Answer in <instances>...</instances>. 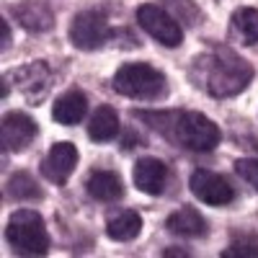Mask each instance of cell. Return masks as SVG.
Here are the masks:
<instances>
[{
    "label": "cell",
    "mask_w": 258,
    "mask_h": 258,
    "mask_svg": "<svg viewBox=\"0 0 258 258\" xmlns=\"http://www.w3.org/2000/svg\"><path fill=\"white\" fill-rule=\"evenodd\" d=\"M147 119L150 126L170 140L178 147L194 150V153H209L220 145L222 132L209 116L202 111H168V114H137Z\"/></svg>",
    "instance_id": "1"
},
{
    "label": "cell",
    "mask_w": 258,
    "mask_h": 258,
    "mask_svg": "<svg viewBox=\"0 0 258 258\" xmlns=\"http://www.w3.org/2000/svg\"><path fill=\"white\" fill-rule=\"evenodd\" d=\"M194 64L202 70V85L212 98L238 96L253 80V64L227 47L204 52L199 59H194Z\"/></svg>",
    "instance_id": "2"
},
{
    "label": "cell",
    "mask_w": 258,
    "mask_h": 258,
    "mask_svg": "<svg viewBox=\"0 0 258 258\" xmlns=\"http://www.w3.org/2000/svg\"><path fill=\"white\" fill-rule=\"evenodd\" d=\"M6 240L18 255H44L49 250L47 222L36 209H18L8 217Z\"/></svg>",
    "instance_id": "3"
},
{
    "label": "cell",
    "mask_w": 258,
    "mask_h": 258,
    "mask_svg": "<svg viewBox=\"0 0 258 258\" xmlns=\"http://www.w3.org/2000/svg\"><path fill=\"white\" fill-rule=\"evenodd\" d=\"M114 91L135 101H155L165 93V75L147 62H126L116 70Z\"/></svg>",
    "instance_id": "4"
},
{
    "label": "cell",
    "mask_w": 258,
    "mask_h": 258,
    "mask_svg": "<svg viewBox=\"0 0 258 258\" xmlns=\"http://www.w3.org/2000/svg\"><path fill=\"white\" fill-rule=\"evenodd\" d=\"M111 36H114V29L109 26L106 16L98 11H80L70 24V41H73V47L83 52L101 49Z\"/></svg>",
    "instance_id": "5"
},
{
    "label": "cell",
    "mask_w": 258,
    "mask_h": 258,
    "mask_svg": "<svg viewBox=\"0 0 258 258\" xmlns=\"http://www.w3.org/2000/svg\"><path fill=\"white\" fill-rule=\"evenodd\" d=\"M137 24L163 47H181L183 41V29L178 21L155 3H142L137 8Z\"/></svg>",
    "instance_id": "6"
},
{
    "label": "cell",
    "mask_w": 258,
    "mask_h": 258,
    "mask_svg": "<svg viewBox=\"0 0 258 258\" xmlns=\"http://www.w3.org/2000/svg\"><path fill=\"white\" fill-rule=\"evenodd\" d=\"M188 186H191V194L197 197L199 202L204 204H212V207H227L235 202V188L232 183L214 173V170H207V168H197L188 178Z\"/></svg>",
    "instance_id": "7"
},
{
    "label": "cell",
    "mask_w": 258,
    "mask_h": 258,
    "mask_svg": "<svg viewBox=\"0 0 258 258\" xmlns=\"http://www.w3.org/2000/svg\"><path fill=\"white\" fill-rule=\"evenodd\" d=\"M80 153L73 142H57L49 147V153L41 160V173H44L47 181H52L54 186H64L68 178L73 176V170L78 168Z\"/></svg>",
    "instance_id": "8"
},
{
    "label": "cell",
    "mask_w": 258,
    "mask_h": 258,
    "mask_svg": "<svg viewBox=\"0 0 258 258\" xmlns=\"http://www.w3.org/2000/svg\"><path fill=\"white\" fill-rule=\"evenodd\" d=\"M36 121L24 114V111H8L3 116V126H0V145L3 153H21L31 145V140L36 137Z\"/></svg>",
    "instance_id": "9"
},
{
    "label": "cell",
    "mask_w": 258,
    "mask_h": 258,
    "mask_svg": "<svg viewBox=\"0 0 258 258\" xmlns=\"http://www.w3.org/2000/svg\"><path fill=\"white\" fill-rule=\"evenodd\" d=\"M168 176L170 170L163 160L158 158H140L135 163V170H132V178H135V186L142 191V194H150V197H158L163 194L165 183H168Z\"/></svg>",
    "instance_id": "10"
},
{
    "label": "cell",
    "mask_w": 258,
    "mask_h": 258,
    "mask_svg": "<svg viewBox=\"0 0 258 258\" xmlns=\"http://www.w3.org/2000/svg\"><path fill=\"white\" fill-rule=\"evenodd\" d=\"M85 111H88V98H85L83 91L73 88V91H64L54 106H52V119L62 126H75L85 119Z\"/></svg>",
    "instance_id": "11"
},
{
    "label": "cell",
    "mask_w": 258,
    "mask_h": 258,
    "mask_svg": "<svg viewBox=\"0 0 258 258\" xmlns=\"http://www.w3.org/2000/svg\"><path fill=\"white\" fill-rule=\"evenodd\" d=\"M85 191L98 202H116L124 197V183L114 170H93L85 178Z\"/></svg>",
    "instance_id": "12"
},
{
    "label": "cell",
    "mask_w": 258,
    "mask_h": 258,
    "mask_svg": "<svg viewBox=\"0 0 258 258\" xmlns=\"http://www.w3.org/2000/svg\"><path fill=\"white\" fill-rule=\"evenodd\" d=\"M165 227L176 235H183V238H202L207 235V220L202 217V212H197L194 207H181L168 217Z\"/></svg>",
    "instance_id": "13"
},
{
    "label": "cell",
    "mask_w": 258,
    "mask_h": 258,
    "mask_svg": "<svg viewBox=\"0 0 258 258\" xmlns=\"http://www.w3.org/2000/svg\"><path fill=\"white\" fill-rule=\"evenodd\" d=\"M140 230H142V217L135 209H119V212L109 214V220H106V235L119 243L135 240Z\"/></svg>",
    "instance_id": "14"
},
{
    "label": "cell",
    "mask_w": 258,
    "mask_h": 258,
    "mask_svg": "<svg viewBox=\"0 0 258 258\" xmlns=\"http://www.w3.org/2000/svg\"><path fill=\"white\" fill-rule=\"evenodd\" d=\"M119 135V114L114 106L103 103L93 111L91 121H88V137L93 142H111Z\"/></svg>",
    "instance_id": "15"
},
{
    "label": "cell",
    "mask_w": 258,
    "mask_h": 258,
    "mask_svg": "<svg viewBox=\"0 0 258 258\" xmlns=\"http://www.w3.org/2000/svg\"><path fill=\"white\" fill-rule=\"evenodd\" d=\"M16 80H18L21 91H24L26 96L39 98V96H44V91L49 88L52 75H49L47 64L39 59V62H31V64H26V68H21V70L16 73Z\"/></svg>",
    "instance_id": "16"
},
{
    "label": "cell",
    "mask_w": 258,
    "mask_h": 258,
    "mask_svg": "<svg viewBox=\"0 0 258 258\" xmlns=\"http://www.w3.org/2000/svg\"><path fill=\"white\" fill-rule=\"evenodd\" d=\"M232 36L245 47L258 44V8H238L232 13Z\"/></svg>",
    "instance_id": "17"
},
{
    "label": "cell",
    "mask_w": 258,
    "mask_h": 258,
    "mask_svg": "<svg viewBox=\"0 0 258 258\" xmlns=\"http://www.w3.org/2000/svg\"><path fill=\"white\" fill-rule=\"evenodd\" d=\"M13 13L18 16L21 26L29 29V31H44V29L54 26V18H52V13L47 11V6L34 3V0H26V3L16 6Z\"/></svg>",
    "instance_id": "18"
},
{
    "label": "cell",
    "mask_w": 258,
    "mask_h": 258,
    "mask_svg": "<svg viewBox=\"0 0 258 258\" xmlns=\"http://www.w3.org/2000/svg\"><path fill=\"white\" fill-rule=\"evenodd\" d=\"M6 191L11 199H18V202H31V199H41L44 197V191L39 188V183L31 178V173H13L6 183Z\"/></svg>",
    "instance_id": "19"
},
{
    "label": "cell",
    "mask_w": 258,
    "mask_h": 258,
    "mask_svg": "<svg viewBox=\"0 0 258 258\" xmlns=\"http://www.w3.org/2000/svg\"><path fill=\"white\" fill-rule=\"evenodd\" d=\"M222 258H258V235L255 232L235 235L232 243L222 250Z\"/></svg>",
    "instance_id": "20"
},
{
    "label": "cell",
    "mask_w": 258,
    "mask_h": 258,
    "mask_svg": "<svg viewBox=\"0 0 258 258\" xmlns=\"http://www.w3.org/2000/svg\"><path fill=\"white\" fill-rule=\"evenodd\" d=\"M235 173H238L243 181H248V183L258 191V160H253V158L235 160Z\"/></svg>",
    "instance_id": "21"
},
{
    "label": "cell",
    "mask_w": 258,
    "mask_h": 258,
    "mask_svg": "<svg viewBox=\"0 0 258 258\" xmlns=\"http://www.w3.org/2000/svg\"><path fill=\"white\" fill-rule=\"evenodd\" d=\"M0 29H3V44H0V47L8 49V47H11V29H8V21H6V18L0 21Z\"/></svg>",
    "instance_id": "22"
},
{
    "label": "cell",
    "mask_w": 258,
    "mask_h": 258,
    "mask_svg": "<svg viewBox=\"0 0 258 258\" xmlns=\"http://www.w3.org/2000/svg\"><path fill=\"white\" fill-rule=\"evenodd\" d=\"M255 150H258V140H255Z\"/></svg>",
    "instance_id": "23"
}]
</instances>
